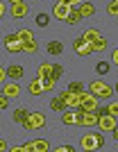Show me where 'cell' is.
Returning a JSON list of instances; mask_svg holds the SVG:
<instances>
[{"label":"cell","instance_id":"cell-38","mask_svg":"<svg viewBox=\"0 0 118 152\" xmlns=\"http://www.w3.org/2000/svg\"><path fill=\"white\" fill-rule=\"evenodd\" d=\"M114 141H118V127L114 129Z\"/></svg>","mask_w":118,"mask_h":152},{"label":"cell","instance_id":"cell-32","mask_svg":"<svg viewBox=\"0 0 118 152\" xmlns=\"http://www.w3.org/2000/svg\"><path fill=\"white\" fill-rule=\"evenodd\" d=\"M57 152H73V145H57Z\"/></svg>","mask_w":118,"mask_h":152},{"label":"cell","instance_id":"cell-3","mask_svg":"<svg viewBox=\"0 0 118 152\" xmlns=\"http://www.w3.org/2000/svg\"><path fill=\"white\" fill-rule=\"evenodd\" d=\"M98 127L102 132H114L118 127V118L111 114H102V116H98Z\"/></svg>","mask_w":118,"mask_h":152},{"label":"cell","instance_id":"cell-18","mask_svg":"<svg viewBox=\"0 0 118 152\" xmlns=\"http://www.w3.org/2000/svg\"><path fill=\"white\" fill-rule=\"evenodd\" d=\"M91 48H93V52H102L107 48V41L102 37H98V39H93V41H91Z\"/></svg>","mask_w":118,"mask_h":152},{"label":"cell","instance_id":"cell-11","mask_svg":"<svg viewBox=\"0 0 118 152\" xmlns=\"http://www.w3.org/2000/svg\"><path fill=\"white\" fill-rule=\"evenodd\" d=\"M2 93H5L7 98H16V95L21 93V86H18L16 82H9V84L5 86V89H2Z\"/></svg>","mask_w":118,"mask_h":152},{"label":"cell","instance_id":"cell-33","mask_svg":"<svg viewBox=\"0 0 118 152\" xmlns=\"http://www.w3.org/2000/svg\"><path fill=\"white\" fill-rule=\"evenodd\" d=\"M64 5H68V7H75V5H82V0H62Z\"/></svg>","mask_w":118,"mask_h":152},{"label":"cell","instance_id":"cell-7","mask_svg":"<svg viewBox=\"0 0 118 152\" xmlns=\"http://www.w3.org/2000/svg\"><path fill=\"white\" fill-rule=\"evenodd\" d=\"M59 98H62L64 104H66V107H70V109L80 107V95H77V93H70V91H62V93H59Z\"/></svg>","mask_w":118,"mask_h":152},{"label":"cell","instance_id":"cell-34","mask_svg":"<svg viewBox=\"0 0 118 152\" xmlns=\"http://www.w3.org/2000/svg\"><path fill=\"white\" fill-rule=\"evenodd\" d=\"M111 61H114V64H116V66H118V48H116V50H114V55H111Z\"/></svg>","mask_w":118,"mask_h":152},{"label":"cell","instance_id":"cell-39","mask_svg":"<svg viewBox=\"0 0 118 152\" xmlns=\"http://www.w3.org/2000/svg\"><path fill=\"white\" fill-rule=\"evenodd\" d=\"M9 2H12V5H14V2H23V0H9Z\"/></svg>","mask_w":118,"mask_h":152},{"label":"cell","instance_id":"cell-30","mask_svg":"<svg viewBox=\"0 0 118 152\" xmlns=\"http://www.w3.org/2000/svg\"><path fill=\"white\" fill-rule=\"evenodd\" d=\"M107 114H111V116H116V118H118V102H111V104L107 107Z\"/></svg>","mask_w":118,"mask_h":152},{"label":"cell","instance_id":"cell-10","mask_svg":"<svg viewBox=\"0 0 118 152\" xmlns=\"http://www.w3.org/2000/svg\"><path fill=\"white\" fill-rule=\"evenodd\" d=\"M82 18H84V16H82V12H80V9H73V7H70L68 16H66V23H68V25H77V23H80Z\"/></svg>","mask_w":118,"mask_h":152},{"label":"cell","instance_id":"cell-31","mask_svg":"<svg viewBox=\"0 0 118 152\" xmlns=\"http://www.w3.org/2000/svg\"><path fill=\"white\" fill-rule=\"evenodd\" d=\"M107 12H109V14H114V16H118V2H116V0H114V2H109Z\"/></svg>","mask_w":118,"mask_h":152},{"label":"cell","instance_id":"cell-35","mask_svg":"<svg viewBox=\"0 0 118 152\" xmlns=\"http://www.w3.org/2000/svg\"><path fill=\"white\" fill-rule=\"evenodd\" d=\"M5 77H7V70H5V68H0V82H2Z\"/></svg>","mask_w":118,"mask_h":152},{"label":"cell","instance_id":"cell-21","mask_svg":"<svg viewBox=\"0 0 118 152\" xmlns=\"http://www.w3.org/2000/svg\"><path fill=\"white\" fill-rule=\"evenodd\" d=\"M64 107H66V104H64V100L59 98V95L50 100V109H52V111H64Z\"/></svg>","mask_w":118,"mask_h":152},{"label":"cell","instance_id":"cell-17","mask_svg":"<svg viewBox=\"0 0 118 152\" xmlns=\"http://www.w3.org/2000/svg\"><path fill=\"white\" fill-rule=\"evenodd\" d=\"M62 123L64 125H77V114H75V111H66V114L62 116Z\"/></svg>","mask_w":118,"mask_h":152},{"label":"cell","instance_id":"cell-8","mask_svg":"<svg viewBox=\"0 0 118 152\" xmlns=\"http://www.w3.org/2000/svg\"><path fill=\"white\" fill-rule=\"evenodd\" d=\"M52 12H55V18L66 20V16H68V12H70V7H68V5H64L62 0H59V2H57V5L52 7Z\"/></svg>","mask_w":118,"mask_h":152},{"label":"cell","instance_id":"cell-24","mask_svg":"<svg viewBox=\"0 0 118 152\" xmlns=\"http://www.w3.org/2000/svg\"><path fill=\"white\" fill-rule=\"evenodd\" d=\"M39 80H41V86H43V91L55 89V80H52V77H39Z\"/></svg>","mask_w":118,"mask_h":152},{"label":"cell","instance_id":"cell-16","mask_svg":"<svg viewBox=\"0 0 118 152\" xmlns=\"http://www.w3.org/2000/svg\"><path fill=\"white\" fill-rule=\"evenodd\" d=\"M30 93L32 95H41V93H43V86H41V80H39V77L30 82Z\"/></svg>","mask_w":118,"mask_h":152},{"label":"cell","instance_id":"cell-29","mask_svg":"<svg viewBox=\"0 0 118 152\" xmlns=\"http://www.w3.org/2000/svg\"><path fill=\"white\" fill-rule=\"evenodd\" d=\"M48 23H50V18L45 16V14H39V16H37V25L39 27H45Z\"/></svg>","mask_w":118,"mask_h":152},{"label":"cell","instance_id":"cell-13","mask_svg":"<svg viewBox=\"0 0 118 152\" xmlns=\"http://www.w3.org/2000/svg\"><path fill=\"white\" fill-rule=\"evenodd\" d=\"M48 52L50 55H62L64 52V43L62 41H50L48 43Z\"/></svg>","mask_w":118,"mask_h":152},{"label":"cell","instance_id":"cell-14","mask_svg":"<svg viewBox=\"0 0 118 152\" xmlns=\"http://www.w3.org/2000/svg\"><path fill=\"white\" fill-rule=\"evenodd\" d=\"M32 148H34V152H48V150H50L48 141H43V139H37V141H32Z\"/></svg>","mask_w":118,"mask_h":152},{"label":"cell","instance_id":"cell-25","mask_svg":"<svg viewBox=\"0 0 118 152\" xmlns=\"http://www.w3.org/2000/svg\"><path fill=\"white\" fill-rule=\"evenodd\" d=\"M95 73H98V75H107V73H109V64L107 61H98L95 64Z\"/></svg>","mask_w":118,"mask_h":152},{"label":"cell","instance_id":"cell-4","mask_svg":"<svg viewBox=\"0 0 118 152\" xmlns=\"http://www.w3.org/2000/svg\"><path fill=\"white\" fill-rule=\"evenodd\" d=\"M91 93L95 95V98H111V93H114V89L109 86V84H105V82H91Z\"/></svg>","mask_w":118,"mask_h":152},{"label":"cell","instance_id":"cell-12","mask_svg":"<svg viewBox=\"0 0 118 152\" xmlns=\"http://www.w3.org/2000/svg\"><path fill=\"white\" fill-rule=\"evenodd\" d=\"M7 77H12V80H21V77H23V66H18V64L9 66V68H7Z\"/></svg>","mask_w":118,"mask_h":152},{"label":"cell","instance_id":"cell-28","mask_svg":"<svg viewBox=\"0 0 118 152\" xmlns=\"http://www.w3.org/2000/svg\"><path fill=\"white\" fill-rule=\"evenodd\" d=\"M62 73H64V68H62V66H52V73H50V77H52V80L57 82V80L62 77Z\"/></svg>","mask_w":118,"mask_h":152},{"label":"cell","instance_id":"cell-26","mask_svg":"<svg viewBox=\"0 0 118 152\" xmlns=\"http://www.w3.org/2000/svg\"><path fill=\"white\" fill-rule=\"evenodd\" d=\"M98 37H100V32H98V30H86L84 34H82V39H84V41H89V43H91L93 39H98Z\"/></svg>","mask_w":118,"mask_h":152},{"label":"cell","instance_id":"cell-23","mask_svg":"<svg viewBox=\"0 0 118 152\" xmlns=\"http://www.w3.org/2000/svg\"><path fill=\"white\" fill-rule=\"evenodd\" d=\"M18 34V39L21 41H30V39H34V34H32V30H27V27H23V30H18L16 32Z\"/></svg>","mask_w":118,"mask_h":152},{"label":"cell","instance_id":"cell-2","mask_svg":"<svg viewBox=\"0 0 118 152\" xmlns=\"http://www.w3.org/2000/svg\"><path fill=\"white\" fill-rule=\"evenodd\" d=\"M105 145V136L102 134H86L82 139V150H100Z\"/></svg>","mask_w":118,"mask_h":152},{"label":"cell","instance_id":"cell-22","mask_svg":"<svg viewBox=\"0 0 118 152\" xmlns=\"http://www.w3.org/2000/svg\"><path fill=\"white\" fill-rule=\"evenodd\" d=\"M23 50H25V52H37V50H39V43L34 41V39H30V41H23Z\"/></svg>","mask_w":118,"mask_h":152},{"label":"cell","instance_id":"cell-40","mask_svg":"<svg viewBox=\"0 0 118 152\" xmlns=\"http://www.w3.org/2000/svg\"><path fill=\"white\" fill-rule=\"evenodd\" d=\"M114 91H118V82H116V86H114Z\"/></svg>","mask_w":118,"mask_h":152},{"label":"cell","instance_id":"cell-9","mask_svg":"<svg viewBox=\"0 0 118 152\" xmlns=\"http://www.w3.org/2000/svg\"><path fill=\"white\" fill-rule=\"evenodd\" d=\"M27 5H25V0L23 2H14L12 5V16H16V18H23V16H27Z\"/></svg>","mask_w":118,"mask_h":152},{"label":"cell","instance_id":"cell-6","mask_svg":"<svg viewBox=\"0 0 118 152\" xmlns=\"http://www.w3.org/2000/svg\"><path fill=\"white\" fill-rule=\"evenodd\" d=\"M73 50L80 55V57H86V55H93V48H91V43L89 41H84V39H75L73 41Z\"/></svg>","mask_w":118,"mask_h":152},{"label":"cell","instance_id":"cell-20","mask_svg":"<svg viewBox=\"0 0 118 152\" xmlns=\"http://www.w3.org/2000/svg\"><path fill=\"white\" fill-rule=\"evenodd\" d=\"M50 73H52V64H41L37 70V77H50Z\"/></svg>","mask_w":118,"mask_h":152},{"label":"cell","instance_id":"cell-1","mask_svg":"<svg viewBox=\"0 0 118 152\" xmlns=\"http://www.w3.org/2000/svg\"><path fill=\"white\" fill-rule=\"evenodd\" d=\"M23 127L25 129H41V127H45V116L41 111H30L25 123H23Z\"/></svg>","mask_w":118,"mask_h":152},{"label":"cell","instance_id":"cell-36","mask_svg":"<svg viewBox=\"0 0 118 152\" xmlns=\"http://www.w3.org/2000/svg\"><path fill=\"white\" fill-rule=\"evenodd\" d=\"M2 150H7V143H5L2 139H0V152H2Z\"/></svg>","mask_w":118,"mask_h":152},{"label":"cell","instance_id":"cell-37","mask_svg":"<svg viewBox=\"0 0 118 152\" xmlns=\"http://www.w3.org/2000/svg\"><path fill=\"white\" fill-rule=\"evenodd\" d=\"M2 14H5V2L0 0V16H2Z\"/></svg>","mask_w":118,"mask_h":152},{"label":"cell","instance_id":"cell-27","mask_svg":"<svg viewBox=\"0 0 118 152\" xmlns=\"http://www.w3.org/2000/svg\"><path fill=\"white\" fill-rule=\"evenodd\" d=\"M68 91H70V93H80V91H84V84H82V82H70Z\"/></svg>","mask_w":118,"mask_h":152},{"label":"cell","instance_id":"cell-5","mask_svg":"<svg viewBox=\"0 0 118 152\" xmlns=\"http://www.w3.org/2000/svg\"><path fill=\"white\" fill-rule=\"evenodd\" d=\"M5 48H7L9 52H25V50H23V41L18 39V34H16V32L5 37Z\"/></svg>","mask_w":118,"mask_h":152},{"label":"cell","instance_id":"cell-19","mask_svg":"<svg viewBox=\"0 0 118 152\" xmlns=\"http://www.w3.org/2000/svg\"><path fill=\"white\" fill-rule=\"evenodd\" d=\"M80 12H82V16L86 18V16H93V14H95V7L91 5V2H82V5H80Z\"/></svg>","mask_w":118,"mask_h":152},{"label":"cell","instance_id":"cell-15","mask_svg":"<svg viewBox=\"0 0 118 152\" xmlns=\"http://www.w3.org/2000/svg\"><path fill=\"white\" fill-rule=\"evenodd\" d=\"M27 114H30V111H27V109L18 107V109H16V111H14V121L18 123V125H23V123H25V118H27Z\"/></svg>","mask_w":118,"mask_h":152},{"label":"cell","instance_id":"cell-41","mask_svg":"<svg viewBox=\"0 0 118 152\" xmlns=\"http://www.w3.org/2000/svg\"><path fill=\"white\" fill-rule=\"evenodd\" d=\"M116 2H118V0H116Z\"/></svg>","mask_w":118,"mask_h":152}]
</instances>
